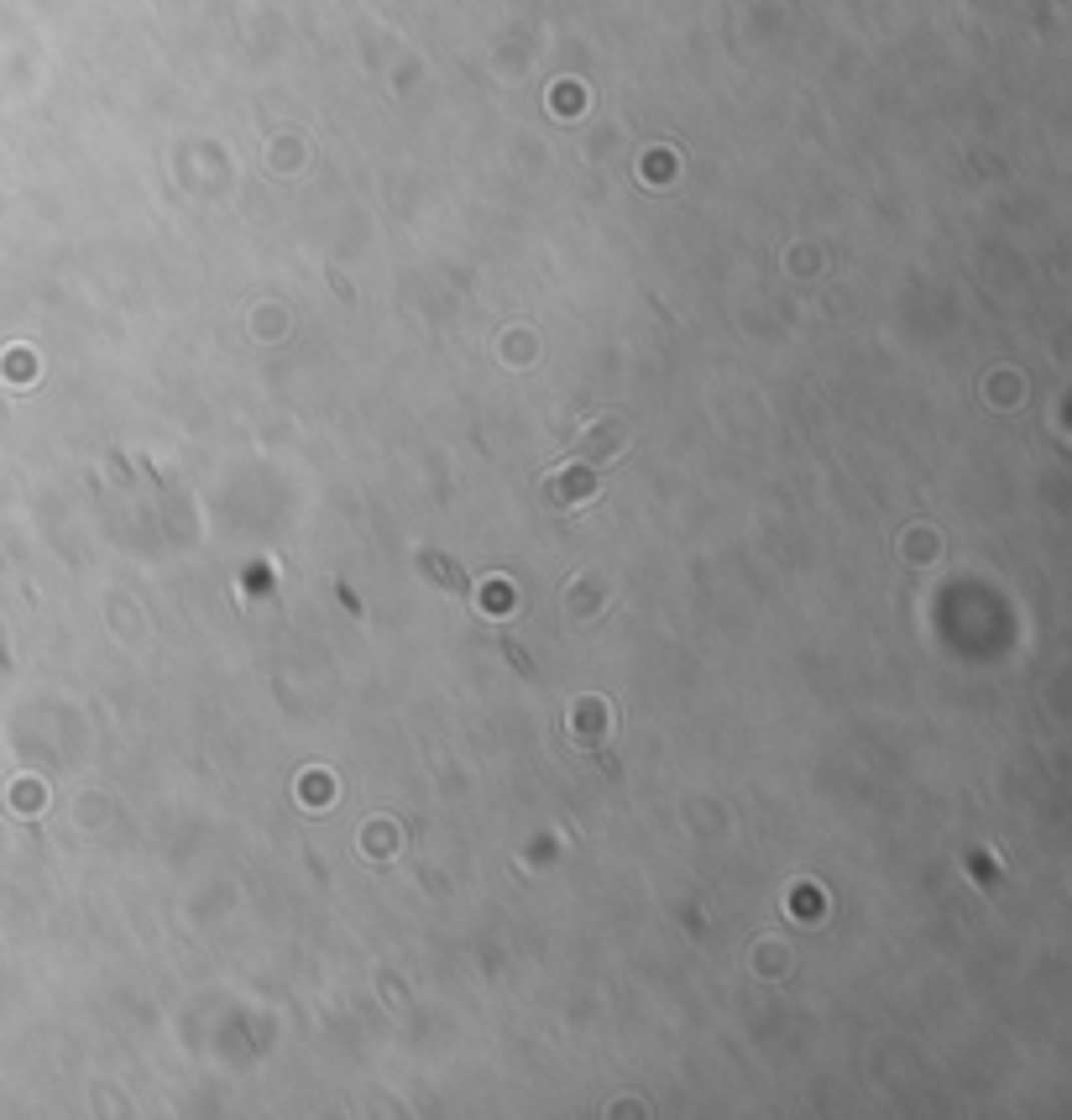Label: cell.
Segmentation results:
<instances>
[{"mask_svg": "<svg viewBox=\"0 0 1072 1120\" xmlns=\"http://www.w3.org/2000/svg\"><path fill=\"white\" fill-rule=\"evenodd\" d=\"M623 419H597L587 424V435L576 440V455H587V461H608L613 450H623Z\"/></svg>", "mask_w": 1072, "mask_h": 1120, "instance_id": "obj_1", "label": "cell"}, {"mask_svg": "<svg viewBox=\"0 0 1072 1120\" xmlns=\"http://www.w3.org/2000/svg\"><path fill=\"white\" fill-rule=\"evenodd\" d=\"M418 566H424V577H429V582H439V587H450V592H471V582H465V571H460L455 561H445V555L424 550V555H418Z\"/></svg>", "mask_w": 1072, "mask_h": 1120, "instance_id": "obj_2", "label": "cell"}, {"mask_svg": "<svg viewBox=\"0 0 1072 1120\" xmlns=\"http://www.w3.org/2000/svg\"><path fill=\"white\" fill-rule=\"evenodd\" d=\"M497 650L507 655V666H512V671H518V676H528V681H533V676H540V666H533V660H528V655H523L518 645H512V639H507V634H497Z\"/></svg>", "mask_w": 1072, "mask_h": 1120, "instance_id": "obj_3", "label": "cell"}]
</instances>
